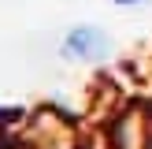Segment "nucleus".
Listing matches in <instances>:
<instances>
[{"instance_id": "f257e3e1", "label": "nucleus", "mask_w": 152, "mask_h": 149, "mask_svg": "<svg viewBox=\"0 0 152 149\" xmlns=\"http://www.w3.org/2000/svg\"><path fill=\"white\" fill-rule=\"evenodd\" d=\"M108 49H111L108 34L96 30V26H71V30H67V37H63V45H59L63 60H82V63L100 60Z\"/></svg>"}, {"instance_id": "f03ea898", "label": "nucleus", "mask_w": 152, "mask_h": 149, "mask_svg": "<svg viewBox=\"0 0 152 149\" xmlns=\"http://www.w3.org/2000/svg\"><path fill=\"white\" fill-rule=\"evenodd\" d=\"M115 7H137V4H145V0H111Z\"/></svg>"}]
</instances>
